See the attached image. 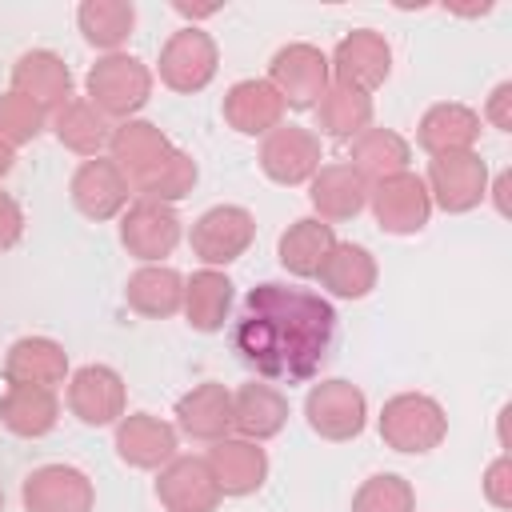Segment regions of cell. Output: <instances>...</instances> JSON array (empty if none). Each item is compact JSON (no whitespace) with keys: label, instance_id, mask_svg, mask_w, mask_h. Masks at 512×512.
Returning <instances> with one entry per match:
<instances>
[{"label":"cell","instance_id":"1","mask_svg":"<svg viewBox=\"0 0 512 512\" xmlns=\"http://www.w3.org/2000/svg\"><path fill=\"white\" fill-rule=\"evenodd\" d=\"M336 336L332 304L300 284L264 280L256 284L232 324L236 356L264 380L304 384L320 372Z\"/></svg>","mask_w":512,"mask_h":512},{"label":"cell","instance_id":"2","mask_svg":"<svg viewBox=\"0 0 512 512\" xmlns=\"http://www.w3.org/2000/svg\"><path fill=\"white\" fill-rule=\"evenodd\" d=\"M108 152H112V164L124 172L128 188L140 192L144 200L176 204L196 184V160L184 148H176L148 120H136V116L132 120H120L112 128Z\"/></svg>","mask_w":512,"mask_h":512},{"label":"cell","instance_id":"3","mask_svg":"<svg viewBox=\"0 0 512 512\" xmlns=\"http://www.w3.org/2000/svg\"><path fill=\"white\" fill-rule=\"evenodd\" d=\"M84 88L88 104L100 108L108 120H132L152 96V72L128 52H108L88 68Z\"/></svg>","mask_w":512,"mask_h":512},{"label":"cell","instance_id":"4","mask_svg":"<svg viewBox=\"0 0 512 512\" xmlns=\"http://www.w3.org/2000/svg\"><path fill=\"white\" fill-rule=\"evenodd\" d=\"M380 436L396 452H432L448 436V416L432 396L400 392L380 408Z\"/></svg>","mask_w":512,"mask_h":512},{"label":"cell","instance_id":"5","mask_svg":"<svg viewBox=\"0 0 512 512\" xmlns=\"http://www.w3.org/2000/svg\"><path fill=\"white\" fill-rule=\"evenodd\" d=\"M368 204L376 212V224L392 236H412L428 224L432 216V196H428V184L424 176H416L412 168L396 172V176H384L376 184H368Z\"/></svg>","mask_w":512,"mask_h":512},{"label":"cell","instance_id":"6","mask_svg":"<svg viewBox=\"0 0 512 512\" xmlns=\"http://www.w3.org/2000/svg\"><path fill=\"white\" fill-rule=\"evenodd\" d=\"M304 420L324 440H352L368 424V400L352 380H320L304 396Z\"/></svg>","mask_w":512,"mask_h":512},{"label":"cell","instance_id":"7","mask_svg":"<svg viewBox=\"0 0 512 512\" xmlns=\"http://www.w3.org/2000/svg\"><path fill=\"white\" fill-rule=\"evenodd\" d=\"M268 84L280 92L284 108H312L332 84L328 56L316 44H284L268 64Z\"/></svg>","mask_w":512,"mask_h":512},{"label":"cell","instance_id":"8","mask_svg":"<svg viewBox=\"0 0 512 512\" xmlns=\"http://www.w3.org/2000/svg\"><path fill=\"white\" fill-rule=\"evenodd\" d=\"M252 236H256V220H252L248 208L216 204V208L196 216V224L188 232V244L204 260V268H220V264H232L236 256H244Z\"/></svg>","mask_w":512,"mask_h":512},{"label":"cell","instance_id":"9","mask_svg":"<svg viewBox=\"0 0 512 512\" xmlns=\"http://www.w3.org/2000/svg\"><path fill=\"white\" fill-rule=\"evenodd\" d=\"M424 184L432 204H440L444 212H472L488 196V164L480 160L476 148L444 152V156H432Z\"/></svg>","mask_w":512,"mask_h":512},{"label":"cell","instance_id":"10","mask_svg":"<svg viewBox=\"0 0 512 512\" xmlns=\"http://www.w3.org/2000/svg\"><path fill=\"white\" fill-rule=\"evenodd\" d=\"M320 136L304 124H276L264 140H260V168L268 172V180L276 184H308L320 172Z\"/></svg>","mask_w":512,"mask_h":512},{"label":"cell","instance_id":"11","mask_svg":"<svg viewBox=\"0 0 512 512\" xmlns=\"http://www.w3.org/2000/svg\"><path fill=\"white\" fill-rule=\"evenodd\" d=\"M120 244L144 260V264H160L176 244H180V216L172 204L160 200H144L136 196L124 212H120Z\"/></svg>","mask_w":512,"mask_h":512},{"label":"cell","instance_id":"12","mask_svg":"<svg viewBox=\"0 0 512 512\" xmlns=\"http://www.w3.org/2000/svg\"><path fill=\"white\" fill-rule=\"evenodd\" d=\"M216 64H220L216 40L196 24L172 32L160 48V80L172 92H200L216 76Z\"/></svg>","mask_w":512,"mask_h":512},{"label":"cell","instance_id":"13","mask_svg":"<svg viewBox=\"0 0 512 512\" xmlns=\"http://www.w3.org/2000/svg\"><path fill=\"white\" fill-rule=\"evenodd\" d=\"M328 68H332V80H336V84H348V88L372 96V92L388 80V72H392V48H388V40H384L380 32H372V28H352V32L336 44Z\"/></svg>","mask_w":512,"mask_h":512},{"label":"cell","instance_id":"14","mask_svg":"<svg viewBox=\"0 0 512 512\" xmlns=\"http://www.w3.org/2000/svg\"><path fill=\"white\" fill-rule=\"evenodd\" d=\"M20 496L28 512H92L96 504V488L76 464H40L28 472Z\"/></svg>","mask_w":512,"mask_h":512},{"label":"cell","instance_id":"15","mask_svg":"<svg viewBox=\"0 0 512 512\" xmlns=\"http://www.w3.org/2000/svg\"><path fill=\"white\" fill-rule=\"evenodd\" d=\"M68 408L76 420L104 428L124 416V380L108 364H84L68 376Z\"/></svg>","mask_w":512,"mask_h":512},{"label":"cell","instance_id":"16","mask_svg":"<svg viewBox=\"0 0 512 512\" xmlns=\"http://www.w3.org/2000/svg\"><path fill=\"white\" fill-rule=\"evenodd\" d=\"M68 192H72V204H76L88 220H112V216H120V212L128 208V196H132L128 180H124V172L112 164V156H88V160L72 172Z\"/></svg>","mask_w":512,"mask_h":512},{"label":"cell","instance_id":"17","mask_svg":"<svg viewBox=\"0 0 512 512\" xmlns=\"http://www.w3.org/2000/svg\"><path fill=\"white\" fill-rule=\"evenodd\" d=\"M156 496L168 512H216L220 488L204 456H172L156 476Z\"/></svg>","mask_w":512,"mask_h":512},{"label":"cell","instance_id":"18","mask_svg":"<svg viewBox=\"0 0 512 512\" xmlns=\"http://www.w3.org/2000/svg\"><path fill=\"white\" fill-rule=\"evenodd\" d=\"M220 496H248L264 484L268 476V456L256 440H244V436H224L208 448L204 456Z\"/></svg>","mask_w":512,"mask_h":512},{"label":"cell","instance_id":"19","mask_svg":"<svg viewBox=\"0 0 512 512\" xmlns=\"http://www.w3.org/2000/svg\"><path fill=\"white\" fill-rule=\"evenodd\" d=\"M12 92L28 96L40 112H56L72 100V72L56 52L32 48L12 64Z\"/></svg>","mask_w":512,"mask_h":512},{"label":"cell","instance_id":"20","mask_svg":"<svg viewBox=\"0 0 512 512\" xmlns=\"http://www.w3.org/2000/svg\"><path fill=\"white\" fill-rule=\"evenodd\" d=\"M116 452L132 468H164L176 456V428L152 412H128L116 420Z\"/></svg>","mask_w":512,"mask_h":512},{"label":"cell","instance_id":"21","mask_svg":"<svg viewBox=\"0 0 512 512\" xmlns=\"http://www.w3.org/2000/svg\"><path fill=\"white\" fill-rule=\"evenodd\" d=\"M308 200L316 208V220H324V224L352 220L368 204V180L348 160L320 164V172L308 180Z\"/></svg>","mask_w":512,"mask_h":512},{"label":"cell","instance_id":"22","mask_svg":"<svg viewBox=\"0 0 512 512\" xmlns=\"http://www.w3.org/2000/svg\"><path fill=\"white\" fill-rule=\"evenodd\" d=\"M176 428L192 440H224L232 432V392L216 380H204L196 388H188L176 400Z\"/></svg>","mask_w":512,"mask_h":512},{"label":"cell","instance_id":"23","mask_svg":"<svg viewBox=\"0 0 512 512\" xmlns=\"http://www.w3.org/2000/svg\"><path fill=\"white\" fill-rule=\"evenodd\" d=\"M416 140L428 156L472 152L480 140V112H472L468 104H456V100H440L420 116Z\"/></svg>","mask_w":512,"mask_h":512},{"label":"cell","instance_id":"24","mask_svg":"<svg viewBox=\"0 0 512 512\" xmlns=\"http://www.w3.org/2000/svg\"><path fill=\"white\" fill-rule=\"evenodd\" d=\"M220 112L240 136H268L284 116V100L268 80H236L224 92Z\"/></svg>","mask_w":512,"mask_h":512},{"label":"cell","instance_id":"25","mask_svg":"<svg viewBox=\"0 0 512 512\" xmlns=\"http://www.w3.org/2000/svg\"><path fill=\"white\" fill-rule=\"evenodd\" d=\"M0 420L16 432V436H48L60 420V400L56 388H40V384H16L4 380L0 392Z\"/></svg>","mask_w":512,"mask_h":512},{"label":"cell","instance_id":"26","mask_svg":"<svg viewBox=\"0 0 512 512\" xmlns=\"http://www.w3.org/2000/svg\"><path fill=\"white\" fill-rule=\"evenodd\" d=\"M284 420H288V400L272 384L248 380V384H240L232 392V432L236 436L260 444V440L276 436L284 428Z\"/></svg>","mask_w":512,"mask_h":512},{"label":"cell","instance_id":"27","mask_svg":"<svg viewBox=\"0 0 512 512\" xmlns=\"http://www.w3.org/2000/svg\"><path fill=\"white\" fill-rule=\"evenodd\" d=\"M376 276H380V268H376L372 252L364 244H352V240H336L328 260L316 272L324 292H332L340 300H364L376 288Z\"/></svg>","mask_w":512,"mask_h":512},{"label":"cell","instance_id":"28","mask_svg":"<svg viewBox=\"0 0 512 512\" xmlns=\"http://www.w3.org/2000/svg\"><path fill=\"white\" fill-rule=\"evenodd\" d=\"M64 376H68V356H64V348L56 340H48V336H20L8 348L4 380L56 388V384H64Z\"/></svg>","mask_w":512,"mask_h":512},{"label":"cell","instance_id":"29","mask_svg":"<svg viewBox=\"0 0 512 512\" xmlns=\"http://www.w3.org/2000/svg\"><path fill=\"white\" fill-rule=\"evenodd\" d=\"M408 160H412V144H408L400 132H392V128H364L360 136L348 140V164H352L368 184L404 172Z\"/></svg>","mask_w":512,"mask_h":512},{"label":"cell","instance_id":"30","mask_svg":"<svg viewBox=\"0 0 512 512\" xmlns=\"http://www.w3.org/2000/svg\"><path fill=\"white\" fill-rule=\"evenodd\" d=\"M332 244H336L332 224H324V220H316V216H300V220H292V224L280 232L276 256H280V264H284L292 276L308 280V276L320 272V264L328 260Z\"/></svg>","mask_w":512,"mask_h":512},{"label":"cell","instance_id":"31","mask_svg":"<svg viewBox=\"0 0 512 512\" xmlns=\"http://www.w3.org/2000/svg\"><path fill=\"white\" fill-rule=\"evenodd\" d=\"M124 300H128L132 312L164 320V316L180 312V304H184V276L176 268H168V264H144V268H136L128 276Z\"/></svg>","mask_w":512,"mask_h":512},{"label":"cell","instance_id":"32","mask_svg":"<svg viewBox=\"0 0 512 512\" xmlns=\"http://www.w3.org/2000/svg\"><path fill=\"white\" fill-rule=\"evenodd\" d=\"M312 112H316L320 132L332 140H352L364 128H372V96L356 92L348 84H336V80L324 88V96L312 104Z\"/></svg>","mask_w":512,"mask_h":512},{"label":"cell","instance_id":"33","mask_svg":"<svg viewBox=\"0 0 512 512\" xmlns=\"http://www.w3.org/2000/svg\"><path fill=\"white\" fill-rule=\"evenodd\" d=\"M184 316L196 332H216L232 308V280L220 268H200L184 280Z\"/></svg>","mask_w":512,"mask_h":512},{"label":"cell","instance_id":"34","mask_svg":"<svg viewBox=\"0 0 512 512\" xmlns=\"http://www.w3.org/2000/svg\"><path fill=\"white\" fill-rule=\"evenodd\" d=\"M52 132L76 156H100V148L112 140L108 116L100 108H92L88 100H80V96H72L64 108L52 112Z\"/></svg>","mask_w":512,"mask_h":512},{"label":"cell","instance_id":"35","mask_svg":"<svg viewBox=\"0 0 512 512\" xmlns=\"http://www.w3.org/2000/svg\"><path fill=\"white\" fill-rule=\"evenodd\" d=\"M76 24L92 48L120 52V44L136 28V8L128 0H84L76 8Z\"/></svg>","mask_w":512,"mask_h":512},{"label":"cell","instance_id":"36","mask_svg":"<svg viewBox=\"0 0 512 512\" xmlns=\"http://www.w3.org/2000/svg\"><path fill=\"white\" fill-rule=\"evenodd\" d=\"M352 512H416V492H412V484L404 476L376 472L356 488Z\"/></svg>","mask_w":512,"mask_h":512},{"label":"cell","instance_id":"37","mask_svg":"<svg viewBox=\"0 0 512 512\" xmlns=\"http://www.w3.org/2000/svg\"><path fill=\"white\" fill-rule=\"evenodd\" d=\"M44 116L48 112H40L28 96H20V92H0V140L8 144V148H20V144H28V140H36L40 136V128H44Z\"/></svg>","mask_w":512,"mask_h":512},{"label":"cell","instance_id":"38","mask_svg":"<svg viewBox=\"0 0 512 512\" xmlns=\"http://www.w3.org/2000/svg\"><path fill=\"white\" fill-rule=\"evenodd\" d=\"M484 496L496 508H512V460L508 456H496L488 464V472H484Z\"/></svg>","mask_w":512,"mask_h":512},{"label":"cell","instance_id":"39","mask_svg":"<svg viewBox=\"0 0 512 512\" xmlns=\"http://www.w3.org/2000/svg\"><path fill=\"white\" fill-rule=\"evenodd\" d=\"M20 236H24V212L8 192H0V252L12 248Z\"/></svg>","mask_w":512,"mask_h":512},{"label":"cell","instance_id":"40","mask_svg":"<svg viewBox=\"0 0 512 512\" xmlns=\"http://www.w3.org/2000/svg\"><path fill=\"white\" fill-rule=\"evenodd\" d=\"M484 116H488L492 128H500V132L512 128V84H508V80L492 88V96H488V104H484Z\"/></svg>","mask_w":512,"mask_h":512},{"label":"cell","instance_id":"41","mask_svg":"<svg viewBox=\"0 0 512 512\" xmlns=\"http://www.w3.org/2000/svg\"><path fill=\"white\" fill-rule=\"evenodd\" d=\"M492 200H496L500 216H508V172H500V176H496V184H492Z\"/></svg>","mask_w":512,"mask_h":512},{"label":"cell","instance_id":"42","mask_svg":"<svg viewBox=\"0 0 512 512\" xmlns=\"http://www.w3.org/2000/svg\"><path fill=\"white\" fill-rule=\"evenodd\" d=\"M176 12H180V16H188V20H204V16H212V12H216V4H176Z\"/></svg>","mask_w":512,"mask_h":512},{"label":"cell","instance_id":"43","mask_svg":"<svg viewBox=\"0 0 512 512\" xmlns=\"http://www.w3.org/2000/svg\"><path fill=\"white\" fill-rule=\"evenodd\" d=\"M12 164H16V148H8V144L0 140V176H8V172H12Z\"/></svg>","mask_w":512,"mask_h":512},{"label":"cell","instance_id":"44","mask_svg":"<svg viewBox=\"0 0 512 512\" xmlns=\"http://www.w3.org/2000/svg\"><path fill=\"white\" fill-rule=\"evenodd\" d=\"M0 508H4V492H0Z\"/></svg>","mask_w":512,"mask_h":512}]
</instances>
